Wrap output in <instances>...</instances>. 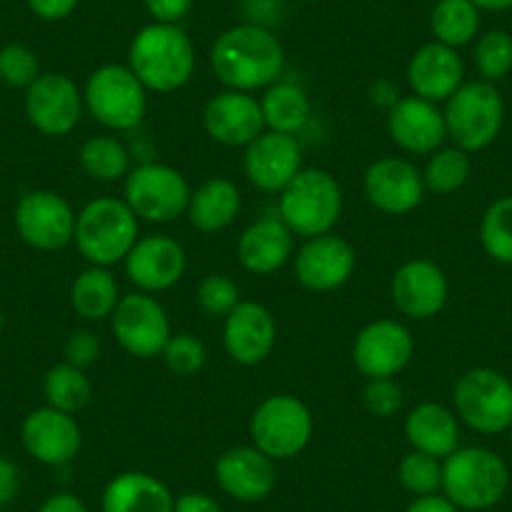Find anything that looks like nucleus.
<instances>
[{"label": "nucleus", "instance_id": "f257e3e1", "mask_svg": "<svg viewBox=\"0 0 512 512\" xmlns=\"http://www.w3.org/2000/svg\"><path fill=\"white\" fill-rule=\"evenodd\" d=\"M211 71L229 91H259L282 78L284 48L272 31L259 23L234 26L211 46Z\"/></svg>", "mask_w": 512, "mask_h": 512}, {"label": "nucleus", "instance_id": "f03ea898", "mask_svg": "<svg viewBox=\"0 0 512 512\" xmlns=\"http://www.w3.org/2000/svg\"><path fill=\"white\" fill-rule=\"evenodd\" d=\"M128 68L144 83L146 91H179L191 81L196 68L191 38L174 23H151L131 41Z\"/></svg>", "mask_w": 512, "mask_h": 512}, {"label": "nucleus", "instance_id": "7ed1b4c3", "mask_svg": "<svg viewBox=\"0 0 512 512\" xmlns=\"http://www.w3.org/2000/svg\"><path fill=\"white\" fill-rule=\"evenodd\" d=\"M510 470L487 447H457L442 462V492L457 510H490L505 497Z\"/></svg>", "mask_w": 512, "mask_h": 512}, {"label": "nucleus", "instance_id": "20e7f679", "mask_svg": "<svg viewBox=\"0 0 512 512\" xmlns=\"http://www.w3.org/2000/svg\"><path fill=\"white\" fill-rule=\"evenodd\" d=\"M76 249L91 267H113L123 262L139 241V216L128 209L126 201H91L76 216Z\"/></svg>", "mask_w": 512, "mask_h": 512}, {"label": "nucleus", "instance_id": "39448f33", "mask_svg": "<svg viewBox=\"0 0 512 512\" xmlns=\"http://www.w3.org/2000/svg\"><path fill=\"white\" fill-rule=\"evenodd\" d=\"M279 194V219L304 239L329 234L342 216V189L324 169H302Z\"/></svg>", "mask_w": 512, "mask_h": 512}, {"label": "nucleus", "instance_id": "423d86ee", "mask_svg": "<svg viewBox=\"0 0 512 512\" xmlns=\"http://www.w3.org/2000/svg\"><path fill=\"white\" fill-rule=\"evenodd\" d=\"M447 136L457 149L482 151L500 136L505 123V103L490 81L462 83L445 101Z\"/></svg>", "mask_w": 512, "mask_h": 512}, {"label": "nucleus", "instance_id": "0eeeda50", "mask_svg": "<svg viewBox=\"0 0 512 512\" xmlns=\"http://www.w3.org/2000/svg\"><path fill=\"white\" fill-rule=\"evenodd\" d=\"M146 86L128 66L106 63L88 76L83 106L101 126L131 131L146 116Z\"/></svg>", "mask_w": 512, "mask_h": 512}, {"label": "nucleus", "instance_id": "6e6552de", "mask_svg": "<svg viewBox=\"0 0 512 512\" xmlns=\"http://www.w3.org/2000/svg\"><path fill=\"white\" fill-rule=\"evenodd\" d=\"M251 442L256 450L277 460H292L309 445L314 420L309 407L294 395H272L251 415Z\"/></svg>", "mask_w": 512, "mask_h": 512}, {"label": "nucleus", "instance_id": "1a4fd4ad", "mask_svg": "<svg viewBox=\"0 0 512 512\" xmlns=\"http://www.w3.org/2000/svg\"><path fill=\"white\" fill-rule=\"evenodd\" d=\"M455 410L470 430L500 435L512 427V382L492 367L467 369L455 384Z\"/></svg>", "mask_w": 512, "mask_h": 512}, {"label": "nucleus", "instance_id": "9d476101", "mask_svg": "<svg viewBox=\"0 0 512 512\" xmlns=\"http://www.w3.org/2000/svg\"><path fill=\"white\" fill-rule=\"evenodd\" d=\"M191 189L186 176L169 164H141L128 171L123 201L149 224H171L189 209Z\"/></svg>", "mask_w": 512, "mask_h": 512}, {"label": "nucleus", "instance_id": "9b49d317", "mask_svg": "<svg viewBox=\"0 0 512 512\" xmlns=\"http://www.w3.org/2000/svg\"><path fill=\"white\" fill-rule=\"evenodd\" d=\"M111 329L118 344L139 359H151L164 352L174 334L166 309L146 292L121 297L116 312L111 314Z\"/></svg>", "mask_w": 512, "mask_h": 512}, {"label": "nucleus", "instance_id": "f8f14e48", "mask_svg": "<svg viewBox=\"0 0 512 512\" xmlns=\"http://www.w3.org/2000/svg\"><path fill=\"white\" fill-rule=\"evenodd\" d=\"M18 234L41 251H58L76 236V214L56 191H31L18 201Z\"/></svg>", "mask_w": 512, "mask_h": 512}, {"label": "nucleus", "instance_id": "ddd939ff", "mask_svg": "<svg viewBox=\"0 0 512 512\" xmlns=\"http://www.w3.org/2000/svg\"><path fill=\"white\" fill-rule=\"evenodd\" d=\"M415 354V339L410 329L395 319L369 322L357 334L352 347V359L367 379L395 377L410 364Z\"/></svg>", "mask_w": 512, "mask_h": 512}, {"label": "nucleus", "instance_id": "4468645a", "mask_svg": "<svg viewBox=\"0 0 512 512\" xmlns=\"http://www.w3.org/2000/svg\"><path fill=\"white\" fill-rule=\"evenodd\" d=\"M26 113L41 134L66 136L81 121L83 93L63 73H41L28 86Z\"/></svg>", "mask_w": 512, "mask_h": 512}, {"label": "nucleus", "instance_id": "2eb2a0df", "mask_svg": "<svg viewBox=\"0 0 512 512\" xmlns=\"http://www.w3.org/2000/svg\"><path fill=\"white\" fill-rule=\"evenodd\" d=\"M422 171L407 159H379L364 174V196L382 214H410L425 199Z\"/></svg>", "mask_w": 512, "mask_h": 512}, {"label": "nucleus", "instance_id": "dca6fc26", "mask_svg": "<svg viewBox=\"0 0 512 512\" xmlns=\"http://www.w3.org/2000/svg\"><path fill=\"white\" fill-rule=\"evenodd\" d=\"M354 267H357L354 246L332 231L307 239V244L297 251V259H294L299 284L309 292L339 289L349 282Z\"/></svg>", "mask_w": 512, "mask_h": 512}, {"label": "nucleus", "instance_id": "f3484780", "mask_svg": "<svg viewBox=\"0 0 512 512\" xmlns=\"http://www.w3.org/2000/svg\"><path fill=\"white\" fill-rule=\"evenodd\" d=\"M387 131L402 151L415 156H432L447 139L445 113L440 106L420 96L397 98L387 113Z\"/></svg>", "mask_w": 512, "mask_h": 512}, {"label": "nucleus", "instance_id": "a211bd4d", "mask_svg": "<svg viewBox=\"0 0 512 512\" xmlns=\"http://www.w3.org/2000/svg\"><path fill=\"white\" fill-rule=\"evenodd\" d=\"M126 277L141 292H166L186 272V251L176 239L164 234L144 236L128 251Z\"/></svg>", "mask_w": 512, "mask_h": 512}, {"label": "nucleus", "instance_id": "6ab92c4d", "mask_svg": "<svg viewBox=\"0 0 512 512\" xmlns=\"http://www.w3.org/2000/svg\"><path fill=\"white\" fill-rule=\"evenodd\" d=\"M302 171V146L294 136L264 131L244 151V174L256 189L282 191Z\"/></svg>", "mask_w": 512, "mask_h": 512}, {"label": "nucleus", "instance_id": "aec40b11", "mask_svg": "<svg viewBox=\"0 0 512 512\" xmlns=\"http://www.w3.org/2000/svg\"><path fill=\"white\" fill-rule=\"evenodd\" d=\"M392 302L405 317L410 319H432L445 309L450 284L445 272L435 262L415 259L402 264L392 277Z\"/></svg>", "mask_w": 512, "mask_h": 512}, {"label": "nucleus", "instance_id": "412c9836", "mask_svg": "<svg viewBox=\"0 0 512 512\" xmlns=\"http://www.w3.org/2000/svg\"><path fill=\"white\" fill-rule=\"evenodd\" d=\"M21 440L28 455L43 465H66L81 450V427L68 412L41 407L26 417Z\"/></svg>", "mask_w": 512, "mask_h": 512}, {"label": "nucleus", "instance_id": "4be33fe9", "mask_svg": "<svg viewBox=\"0 0 512 512\" xmlns=\"http://www.w3.org/2000/svg\"><path fill=\"white\" fill-rule=\"evenodd\" d=\"M277 344V322L259 302H239L224 319V349L236 364L254 367L272 354Z\"/></svg>", "mask_w": 512, "mask_h": 512}, {"label": "nucleus", "instance_id": "5701e85b", "mask_svg": "<svg viewBox=\"0 0 512 512\" xmlns=\"http://www.w3.org/2000/svg\"><path fill=\"white\" fill-rule=\"evenodd\" d=\"M206 134L221 146H249L264 134L262 103L244 91H224L204 108Z\"/></svg>", "mask_w": 512, "mask_h": 512}, {"label": "nucleus", "instance_id": "b1692460", "mask_svg": "<svg viewBox=\"0 0 512 512\" xmlns=\"http://www.w3.org/2000/svg\"><path fill=\"white\" fill-rule=\"evenodd\" d=\"M216 482L239 502H259L277 485V465L254 445L231 447L216 460Z\"/></svg>", "mask_w": 512, "mask_h": 512}, {"label": "nucleus", "instance_id": "393cba45", "mask_svg": "<svg viewBox=\"0 0 512 512\" xmlns=\"http://www.w3.org/2000/svg\"><path fill=\"white\" fill-rule=\"evenodd\" d=\"M407 81L415 96L432 103L447 101L465 83V63L457 56L455 48L442 46L437 41L427 43L410 58Z\"/></svg>", "mask_w": 512, "mask_h": 512}, {"label": "nucleus", "instance_id": "a878e982", "mask_svg": "<svg viewBox=\"0 0 512 512\" xmlns=\"http://www.w3.org/2000/svg\"><path fill=\"white\" fill-rule=\"evenodd\" d=\"M241 267L256 277H267L282 269L294 251V234L282 219H259L239 236Z\"/></svg>", "mask_w": 512, "mask_h": 512}, {"label": "nucleus", "instance_id": "bb28decb", "mask_svg": "<svg viewBox=\"0 0 512 512\" xmlns=\"http://www.w3.org/2000/svg\"><path fill=\"white\" fill-rule=\"evenodd\" d=\"M174 495L149 472H121L106 485L103 512H174Z\"/></svg>", "mask_w": 512, "mask_h": 512}, {"label": "nucleus", "instance_id": "cd10ccee", "mask_svg": "<svg viewBox=\"0 0 512 512\" xmlns=\"http://www.w3.org/2000/svg\"><path fill=\"white\" fill-rule=\"evenodd\" d=\"M405 435L412 450L445 460L460 447V422L445 405L422 402L407 415Z\"/></svg>", "mask_w": 512, "mask_h": 512}, {"label": "nucleus", "instance_id": "c85d7f7f", "mask_svg": "<svg viewBox=\"0 0 512 512\" xmlns=\"http://www.w3.org/2000/svg\"><path fill=\"white\" fill-rule=\"evenodd\" d=\"M239 211L241 194L234 181L214 176V179L204 181L196 191H191L186 216H189L194 229L204 231V234H214V231H221L229 224H234Z\"/></svg>", "mask_w": 512, "mask_h": 512}, {"label": "nucleus", "instance_id": "c756f323", "mask_svg": "<svg viewBox=\"0 0 512 512\" xmlns=\"http://www.w3.org/2000/svg\"><path fill=\"white\" fill-rule=\"evenodd\" d=\"M264 126L277 134L297 136L312 116V103H309L307 91L297 83L277 81L267 88L262 101Z\"/></svg>", "mask_w": 512, "mask_h": 512}, {"label": "nucleus", "instance_id": "7c9ffc66", "mask_svg": "<svg viewBox=\"0 0 512 512\" xmlns=\"http://www.w3.org/2000/svg\"><path fill=\"white\" fill-rule=\"evenodd\" d=\"M121 294H118V282L108 267H88L73 282L71 304L78 317L88 322H101L116 312Z\"/></svg>", "mask_w": 512, "mask_h": 512}, {"label": "nucleus", "instance_id": "2f4dec72", "mask_svg": "<svg viewBox=\"0 0 512 512\" xmlns=\"http://www.w3.org/2000/svg\"><path fill=\"white\" fill-rule=\"evenodd\" d=\"M430 28L437 43L457 51L475 41L480 31V8L472 0H440L432 11Z\"/></svg>", "mask_w": 512, "mask_h": 512}, {"label": "nucleus", "instance_id": "473e14b6", "mask_svg": "<svg viewBox=\"0 0 512 512\" xmlns=\"http://www.w3.org/2000/svg\"><path fill=\"white\" fill-rule=\"evenodd\" d=\"M43 392H46L48 407H56V410L68 412V415L83 410L93 397L91 379L86 377L83 369L73 367L68 362H61L48 369Z\"/></svg>", "mask_w": 512, "mask_h": 512}, {"label": "nucleus", "instance_id": "72a5a7b5", "mask_svg": "<svg viewBox=\"0 0 512 512\" xmlns=\"http://www.w3.org/2000/svg\"><path fill=\"white\" fill-rule=\"evenodd\" d=\"M78 159H81V169L91 179L106 181V184L126 179L131 171V156H128L126 146L113 136H91L81 146Z\"/></svg>", "mask_w": 512, "mask_h": 512}, {"label": "nucleus", "instance_id": "f704fd0d", "mask_svg": "<svg viewBox=\"0 0 512 512\" xmlns=\"http://www.w3.org/2000/svg\"><path fill=\"white\" fill-rule=\"evenodd\" d=\"M470 174L472 161L467 151L452 146V149H437L430 156L425 171H422V179H425L427 191L445 196L460 191L470 181Z\"/></svg>", "mask_w": 512, "mask_h": 512}, {"label": "nucleus", "instance_id": "c9c22d12", "mask_svg": "<svg viewBox=\"0 0 512 512\" xmlns=\"http://www.w3.org/2000/svg\"><path fill=\"white\" fill-rule=\"evenodd\" d=\"M480 241L490 259L512 267V196H502L487 206L482 214Z\"/></svg>", "mask_w": 512, "mask_h": 512}, {"label": "nucleus", "instance_id": "e433bc0d", "mask_svg": "<svg viewBox=\"0 0 512 512\" xmlns=\"http://www.w3.org/2000/svg\"><path fill=\"white\" fill-rule=\"evenodd\" d=\"M475 66L482 81H500L512 71V36L507 31H487L475 43Z\"/></svg>", "mask_w": 512, "mask_h": 512}, {"label": "nucleus", "instance_id": "4c0bfd02", "mask_svg": "<svg viewBox=\"0 0 512 512\" xmlns=\"http://www.w3.org/2000/svg\"><path fill=\"white\" fill-rule=\"evenodd\" d=\"M397 475H400L402 487L415 497L437 495L442 490V462L437 457L425 455V452H407L402 457Z\"/></svg>", "mask_w": 512, "mask_h": 512}, {"label": "nucleus", "instance_id": "58836bf2", "mask_svg": "<svg viewBox=\"0 0 512 512\" xmlns=\"http://www.w3.org/2000/svg\"><path fill=\"white\" fill-rule=\"evenodd\" d=\"M161 357L171 372L179 377H191V374L201 372V367L206 364V347L194 334L176 332L169 337Z\"/></svg>", "mask_w": 512, "mask_h": 512}, {"label": "nucleus", "instance_id": "ea45409f", "mask_svg": "<svg viewBox=\"0 0 512 512\" xmlns=\"http://www.w3.org/2000/svg\"><path fill=\"white\" fill-rule=\"evenodd\" d=\"M196 302L209 317L226 319L241 302V292L234 279L226 274H209L201 279L199 289H196Z\"/></svg>", "mask_w": 512, "mask_h": 512}, {"label": "nucleus", "instance_id": "a19ab883", "mask_svg": "<svg viewBox=\"0 0 512 512\" xmlns=\"http://www.w3.org/2000/svg\"><path fill=\"white\" fill-rule=\"evenodd\" d=\"M38 76H41V66L31 48L21 43L0 48V81L13 88H28Z\"/></svg>", "mask_w": 512, "mask_h": 512}, {"label": "nucleus", "instance_id": "79ce46f5", "mask_svg": "<svg viewBox=\"0 0 512 512\" xmlns=\"http://www.w3.org/2000/svg\"><path fill=\"white\" fill-rule=\"evenodd\" d=\"M362 400L369 415L379 417V420H390L405 405V392H402V384L395 377H379L369 379Z\"/></svg>", "mask_w": 512, "mask_h": 512}, {"label": "nucleus", "instance_id": "37998d69", "mask_svg": "<svg viewBox=\"0 0 512 512\" xmlns=\"http://www.w3.org/2000/svg\"><path fill=\"white\" fill-rule=\"evenodd\" d=\"M63 354H66V362L73 364L78 369L91 367L93 362L101 354V342L93 332H73L71 337L66 339V347H63Z\"/></svg>", "mask_w": 512, "mask_h": 512}, {"label": "nucleus", "instance_id": "c03bdc74", "mask_svg": "<svg viewBox=\"0 0 512 512\" xmlns=\"http://www.w3.org/2000/svg\"><path fill=\"white\" fill-rule=\"evenodd\" d=\"M146 11L156 23H179L191 11L194 0H144Z\"/></svg>", "mask_w": 512, "mask_h": 512}, {"label": "nucleus", "instance_id": "a18cd8bd", "mask_svg": "<svg viewBox=\"0 0 512 512\" xmlns=\"http://www.w3.org/2000/svg\"><path fill=\"white\" fill-rule=\"evenodd\" d=\"M28 6L43 21H63L76 11L78 0H28Z\"/></svg>", "mask_w": 512, "mask_h": 512}, {"label": "nucleus", "instance_id": "49530a36", "mask_svg": "<svg viewBox=\"0 0 512 512\" xmlns=\"http://www.w3.org/2000/svg\"><path fill=\"white\" fill-rule=\"evenodd\" d=\"M174 512H224V507L206 492H186L176 497Z\"/></svg>", "mask_w": 512, "mask_h": 512}, {"label": "nucleus", "instance_id": "de8ad7c7", "mask_svg": "<svg viewBox=\"0 0 512 512\" xmlns=\"http://www.w3.org/2000/svg\"><path fill=\"white\" fill-rule=\"evenodd\" d=\"M18 485H21L18 467L6 457H0V505H8L18 495Z\"/></svg>", "mask_w": 512, "mask_h": 512}, {"label": "nucleus", "instance_id": "09e8293b", "mask_svg": "<svg viewBox=\"0 0 512 512\" xmlns=\"http://www.w3.org/2000/svg\"><path fill=\"white\" fill-rule=\"evenodd\" d=\"M38 512H88V507L81 497L71 495V492H56L43 502Z\"/></svg>", "mask_w": 512, "mask_h": 512}, {"label": "nucleus", "instance_id": "8fccbe9b", "mask_svg": "<svg viewBox=\"0 0 512 512\" xmlns=\"http://www.w3.org/2000/svg\"><path fill=\"white\" fill-rule=\"evenodd\" d=\"M405 512H460L445 495L415 497Z\"/></svg>", "mask_w": 512, "mask_h": 512}, {"label": "nucleus", "instance_id": "3c124183", "mask_svg": "<svg viewBox=\"0 0 512 512\" xmlns=\"http://www.w3.org/2000/svg\"><path fill=\"white\" fill-rule=\"evenodd\" d=\"M480 11H507L512 8V0H472Z\"/></svg>", "mask_w": 512, "mask_h": 512}, {"label": "nucleus", "instance_id": "603ef678", "mask_svg": "<svg viewBox=\"0 0 512 512\" xmlns=\"http://www.w3.org/2000/svg\"><path fill=\"white\" fill-rule=\"evenodd\" d=\"M3 322H6V319H3V312H0V329H3Z\"/></svg>", "mask_w": 512, "mask_h": 512}, {"label": "nucleus", "instance_id": "864d4df0", "mask_svg": "<svg viewBox=\"0 0 512 512\" xmlns=\"http://www.w3.org/2000/svg\"><path fill=\"white\" fill-rule=\"evenodd\" d=\"M256 3H274V0H256Z\"/></svg>", "mask_w": 512, "mask_h": 512}, {"label": "nucleus", "instance_id": "5fc2aeb1", "mask_svg": "<svg viewBox=\"0 0 512 512\" xmlns=\"http://www.w3.org/2000/svg\"><path fill=\"white\" fill-rule=\"evenodd\" d=\"M510 442H512V427H510Z\"/></svg>", "mask_w": 512, "mask_h": 512}]
</instances>
